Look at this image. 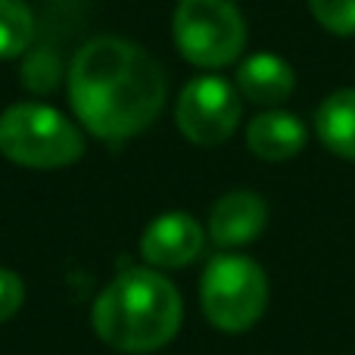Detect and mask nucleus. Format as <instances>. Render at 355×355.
<instances>
[{"label": "nucleus", "mask_w": 355, "mask_h": 355, "mask_svg": "<svg viewBox=\"0 0 355 355\" xmlns=\"http://www.w3.org/2000/svg\"><path fill=\"white\" fill-rule=\"evenodd\" d=\"M69 100L91 135L125 141L156 122L166 103V72L125 37H94L75 53Z\"/></svg>", "instance_id": "1"}, {"label": "nucleus", "mask_w": 355, "mask_h": 355, "mask_svg": "<svg viewBox=\"0 0 355 355\" xmlns=\"http://www.w3.org/2000/svg\"><path fill=\"white\" fill-rule=\"evenodd\" d=\"M184 318L181 293L168 277L150 268H128L94 302V331L119 352L162 349Z\"/></svg>", "instance_id": "2"}, {"label": "nucleus", "mask_w": 355, "mask_h": 355, "mask_svg": "<svg viewBox=\"0 0 355 355\" xmlns=\"http://www.w3.org/2000/svg\"><path fill=\"white\" fill-rule=\"evenodd\" d=\"M0 153L28 168H62L81 159L85 137L53 106L16 103L0 112Z\"/></svg>", "instance_id": "3"}, {"label": "nucleus", "mask_w": 355, "mask_h": 355, "mask_svg": "<svg viewBox=\"0 0 355 355\" xmlns=\"http://www.w3.org/2000/svg\"><path fill=\"white\" fill-rule=\"evenodd\" d=\"M200 300L218 331H250L268 306V277L246 256H215L202 275Z\"/></svg>", "instance_id": "4"}, {"label": "nucleus", "mask_w": 355, "mask_h": 355, "mask_svg": "<svg viewBox=\"0 0 355 355\" xmlns=\"http://www.w3.org/2000/svg\"><path fill=\"white\" fill-rule=\"evenodd\" d=\"M172 31L184 60L202 69L231 66L246 47V22L234 0H181Z\"/></svg>", "instance_id": "5"}, {"label": "nucleus", "mask_w": 355, "mask_h": 355, "mask_svg": "<svg viewBox=\"0 0 355 355\" xmlns=\"http://www.w3.org/2000/svg\"><path fill=\"white\" fill-rule=\"evenodd\" d=\"M178 128L200 147L227 141L240 122V94L218 75H200L181 91L175 106Z\"/></svg>", "instance_id": "6"}, {"label": "nucleus", "mask_w": 355, "mask_h": 355, "mask_svg": "<svg viewBox=\"0 0 355 355\" xmlns=\"http://www.w3.org/2000/svg\"><path fill=\"white\" fill-rule=\"evenodd\" d=\"M202 227L187 212H166L141 237V256L156 268H181L202 252Z\"/></svg>", "instance_id": "7"}, {"label": "nucleus", "mask_w": 355, "mask_h": 355, "mask_svg": "<svg viewBox=\"0 0 355 355\" xmlns=\"http://www.w3.org/2000/svg\"><path fill=\"white\" fill-rule=\"evenodd\" d=\"M268 209L252 190H231L209 212V237L218 246H243L265 231Z\"/></svg>", "instance_id": "8"}, {"label": "nucleus", "mask_w": 355, "mask_h": 355, "mask_svg": "<svg viewBox=\"0 0 355 355\" xmlns=\"http://www.w3.org/2000/svg\"><path fill=\"white\" fill-rule=\"evenodd\" d=\"M237 87L250 103L259 106H277L290 100L296 87V75L287 60L275 53H256L237 69Z\"/></svg>", "instance_id": "9"}, {"label": "nucleus", "mask_w": 355, "mask_h": 355, "mask_svg": "<svg viewBox=\"0 0 355 355\" xmlns=\"http://www.w3.org/2000/svg\"><path fill=\"white\" fill-rule=\"evenodd\" d=\"M246 144H250V150L259 159H268V162L293 159L306 147V125L296 116H290V112L268 110L250 122Z\"/></svg>", "instance_id": "10"}, {"label": "nucleus", "mask_w": 355, "mask_h": 355, "mask_svg": "<svg viewBox=\"0 0 355 355\" xmlns=\"http://www.w3.org/2000/svg\"><path fill=\"white\" fill-rule=\"evenodd\" d=\"M315 131L331 153L355 162V87H343L324 97L315 112Z\"/></svg>", "instance_id": "11"}, {"label": "nucleus", "mask_w": 355, "mask_h": 355, "mask_svg": "<svg viewBox=\"0 0 355 355\" xmlns=\"http://www.w3.org/2000/svg\"><path fill=\"white\" fill-rule=\"evenodd\" d=\"M35 35V16L22 0H0V60L22 56Z\"/></svg>", "instance_id": "12"}, {"label": "nucleus", "mask_w": 355, "mask_h": 355, "mask_svg": "<svg viewBox=\"0 0 355 355\" xmlns=\"http://www.w3.org/2000/svg\"><path fill=\"white\" fill-rule=\"evenodd\" d=\"M321 28L334 35H355V0H309Z\"/></svg>", "instance_id": "13"}, {"label": "nucleus", "mask_w": 355, "mask_h": 355, "mask_svg": "<svg viewBox=\"0 0 355 355\" xmlns=\"http://www.w3.org/2000/svg\"><path fill=\"white\" fill-rule=\"evenodd\" d=\"M22 300H25V287L19 281V275H12L10 268H0V324L10 321L22 309Z\"/></svg>", "instance_id": "14"}]
</instances>
